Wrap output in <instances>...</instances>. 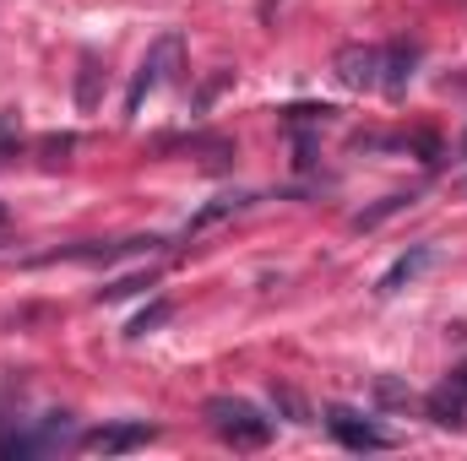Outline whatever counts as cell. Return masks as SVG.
<instances>
[{
  "label": "cell",
  "instance_id": "6da1fadb",
  "mask_svg": "<svg viewBox=\"0 0 467 461\" xmlns=\"http://www.w3.org/2000/svg\"><path fill=\"white\" fill-rule=\"evenodd\" d=\"M207 424L234 451H261L272 440V418H261V407H250L244 396H213L207 402Z\"/></svg>",
  "mask_w": 467,
  "mask_h": 461
},
{
  "label": "cell",
  "instance_id": "7a4b0ae2",
  "mask_svg": "<svg viewBox=\"0 0 467 461\" xmlns=\"http://www.w3.org/2000/svg\"><path fill=\"white\" fill-rule=\"evenodd\" d=\"M180 55H185V38H180V33H163V38L147 49L141 71H136V82H130V93H125V115H136V109H141V98H147V93H158V87L180 71Z\"/></svg>",
  "mask_w": 467,
  "mask_h": 461
},
{
  "label": "cell",
  "instance_id": "3957f363",
  "mask_svg": "<svg viewBox=\"0 0 467 461\" xmlns=\"http://www.w3.org/2000/svg\"><path fill=\"white\" fill-rule=\"evenodd\" d=\"M327 429H332V440L348 446V451H391V446H397L380 424L358 418V413H348V407H327Z\"/></svg>",
  "mask_w": 467,
  "mask_h": 461
},
{
  "label": "cell",
  "instance_id": "277c9868",
  "mask_svg": "<svg viewBox=\"0 0 467 461\" xmlns=\"http://www.w3.org/2000/svg\"><path fill=\"white\" fill-rule=\"evenodd\" d=\"M332 71H337V82L353 87V93H364V87L380 93V49L375 44H343L337 60H332Z\"/></svg>",
  "mask_w": 467,
  "mask_h": 461
},
{
  "label": "cell",
  "instance_id": "5b68a950",
  "mask_svg": "<svg viewBox=\"0 0 467 461\" xmlns=\"http://www.w3.org/2000/svg\"><path fill=\"white\" fill-rule=\"evenodd\" d=\"M424 413H430V424H441V429H462L467 424V364H457V369L446 374V385H441L435 396H424Z\"/></svg>",
  "mask_w": 467,
  "mask_h": 461
},
{
  "label": "cell",
  "instance_id": "8992f818",
  "mask_svg": "<svg viewBox=\"0 0 467 461\" xmlns=\"http://www.w3.org/2000/svg\"><path fill=\"white\" fill-rule=\"evenodd\" d=\"M152 424H104V429H93L88 440H82V451H93V456H125V451H141V446H152Z\"/></svg>",
  "mask_w": 467,
  "mask_h": 461
},
{
  "label": "cell",
  "instance_id": "52a82bcc",
  "mask_svg": "<svg viewBox=\"0 0 467 461\" xmlns=\"http://www.w3.org/2000/svg\"><path fill=\"white\" fill-rule=\"evenodd\" d=\"M413 66H419V44H408V38L386 44L380 49V93L386 98H402L408 82H413Z\"/></svg>",
  "mask_w": 467,
  "mask_h": 461
},
{
  "label": "cell",
  "instance_id": "ba28073f",
  "mask_svg": "<svg viewBox=\"0 0 467 461\" xmlns=\"http://www.w3.org/2000/svg\"><path fill=\"white\" fill-rule=\"evenodd\" d=\"M430 261H435V250H430V244H413V250H408L402 261H391V271H386V277L375 282V293H380V299L402 293V288H408V282H413V277H419V271L430 266Z\"/></svg>",
  "mask_w": 467,
  "mask_h": 461
},
{
  "label": "cell",
  "instance_id": "9c48e42d",
  "mask_svg": "<svg viewBox=\"0 0 467 461\" xmlns=\"http://www.w3.org/2000/svg\"><path fill=\"white\" fill-rule=\"evenodd\" d=\"M244 207V196H218V201H207L191 223H185V239H196V233H207V229H218V223H229L234 212Z\"/></svg>",
  "mask_w": 467,
  "mask_h": 461
},
{
  "label": "cell",
  "instance_id": "30bf717a",
  "mask_svg": "<svg viewBox=\"0 0 467 461\" xmlns=\"http://www.w3.org/2000/svg\"><path fill=\"white\" fill-rule=\"evenodd\" d=\"M337 109L332 104H294V109H283V125L288 130H321V125H332Z\"/></svg>",
  "mask_w": 467,
  "mask_h": 461
},
{
  "label": "cell",
  "instance_id": "8fae6325",
  "mask_svg": "<svg viewBox=\"0 0 467 461\" xmlns=\"http://www.w3.org/2000/svg\"><path fill=\"white\" fill-rule=\"evenodd\" d=\"M44 451V440H38V429H5L0 435V461H27Z\"/></svg>",
  "mask_w": 467,
  "mask_h": 461
},
{
  "label": "cell",
  "instance_id": "7c38bea8",
  "mask_svg": "<svg viewBox=\"0 0 467 461\" xmlns=\"http://www.w3.org/2000/svg\"><path fill=\"white\" fill-rule=\"evenodd\" d=\"M99 55H82V71H77V109L82 115H93L99 109Z\"/></svg>",
  "mask_w": 467,
  "mask_h": 461
},
{
  "label": "cell",
  "instance_id": "4fadbf2b",
  "mask_svg": "<svg viewBox=\"0 0 467 461\" xmlns=\"http://www.w3.org/2000/svg\"><path fill=\"white\" fill-rule=\"evenodd\" d=\"M413 201H419L413 190H397V196H386L380 207H369V212H358V218H353V229H380L386 218H397V212H402V207H413Z\"/></svg>",
  "mask_w": 467,
  "mask_h": 461
},
{
  "label": "cell",
  "instance_id": "5bb4252c",
  "mask_svg": "<svg viewBox=\"0 0 467 461\" xmlns=\"http://www.w3.org/2000/svg\"><path fill=\"white\" fill-rule=\"evenodd\" d=\"M169 315H174V304H169V299H158V304H147V310H141V315L125 326V337H147V332H158Z\"/></svg>",
  "mask_w": 467,
  "mask_h": 461
},
{
  "label": "cell",
  "instance_id": "9a60e30c",
  "mask_svg": "<svg viewBox=\"0 0 467 461\" xmlns=\"http://www.w3.org/2000/svg\"><path fill=\"white\" fill-rule=\"evenodd\" d=\"M152 282H158V271H136V277H119L109 288H99V299L115 304V299H130V293H141V288H152Z\"/></svg>",
  "mask_w": 467,
  "mask_h": 461
},
{
  "label": "cell",
  "instance_id": "2e32d148",
  "mask_svg": "<svg viewBox=\"0 0 467 461\" xmlns=\"http://www.w3.org/2000/svg\"><path fill=\"white\" fill-rule=\"evenodd\" d=\"M272 407H277L288 424H310V407H305L299 391H288V385H272Z\"/></svg>",
  "mask_w": 467,
  "mask_h": 461
},
{
  "label": "cell",
  "instance_id": "e0dca14e",
  "mask_svg": "<svg viewBox=\"0 0 467 461\" xmlns=\"http://www.w3.org/2000/svg\"><path fill=\"white\" fill-rule=\"evenodd\" d=\"M375 396H380L386 407H402V402H413V391H408V385H397L391 374H380V380H375Z\"/></svg>",
  "mask_w": 467,
  "mask_h": 461
},
{
  "label": "cell",
  "instance_id": "ac0fdd59",
  "mask_svg": "<svg viewBox=\"0 0 467 461\" xmlns=\"http://www.w3.org/2000/svg\"><path fill=\"white\" fill-rule=\"evenodd\" d=\"M462 190H467V185H462Z\"/></svg>",
  "mask_w": 467,
  "mask_h": 461
}]
</instances>
